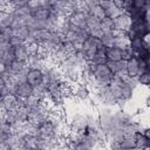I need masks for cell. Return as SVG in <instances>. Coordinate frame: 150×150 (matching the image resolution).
<instances>
[{
    "instance_id": "6da1fadb",
    "label": "cell",
    "mask_w": 150,
    "mask_h": 150,
    "mask_svg": "<svg viewBox=\"0 0 150 150\" xmlns=\"http://www.w3.org/2000/svg\"><path fill=\"white\" fill-rule=\"evenodd\" d=\"M91 76L95 82L93 89L98 86H108L109 82L111 81V79L114 77V75L107 63L91 64Z\"/></svg>"
},
{
    "instance_id": "7a4b0ae2",
    "label": "cell",
    "mask_w": 150,
    "mask_h": 150,
    "mask_svg": "<svg viewBox=\"0 0 150 150\" xmlns=\"http://www.w3.org/2000/svg\"><path fill=\"white\" fill-rule=\"evenodd\" d=\"M125 32L129 39L132 36L148 38L149 36V18H142L137 21L130 22Z\"/></svg>"
},
{
    "instance_id": "3957f363",
    "label": "cell",
    "mask_w": 150,
    "mask_h": 150,
    "mask_svg": "<svg viewBox=\"0 0 150 150\" xmlns=\"http://www.w3.org/2000/svg\"><path fill=\"white\" fill-rule=\"evenodd\" d=\"M33 94V87H30L26 81L23 82H18L13 86L12 89V95H14L18 100H26Z\"/></svg>"
},
{
    "instance_id": "277c9868",
    "label": "cell",
    "mask_w": 150,
    "mask_h": 150,
    "mask_svg": "<svg viewBox=\"0 0 150 150\" xmlns=\"http://www.w3.org/2000/svg\"><path fill=\"white\" fill-rule=\"evenodd\" d=\"M26 82L35 88L43 83V71L39 68H28L26 73Z\"/></svg>"
},
{
    "instance_id": "5b68a950",
    "label": "cell",
    "mask_w": 150,
    "mask_h": 150,
    "mask_svg": "<svg viewBox=\"0 0 150 150\" xmlns=\"http://www.w3.org/2000/svg\"><path fill=\"white\" fill-rule=\"evenodd\" d=\"M139 74V64H138V59L136 55L131 56L130 59H128L125 61V75L131 79L135 80L137 77V75Z\"/></svg>"
},
{
    "instance_id": "8992f818",
    "label": "cell",
    "mask_w": 150,
    "mask_h": 150,
    "mask_svg": "<svg viewBox=\"0 0 150 150\" xmlns=\"http://www.w3.org/2000/svg\"><path fill=\"white\" fill-rule=\"evenodd\" d=\"M128 47L131 49V52L136 55L141 49L144 47H149L148 38H141V36H132L128 41Z\"/></svg>"
},
{
    "instance_id": "52a82bcc",
    "label": "cell",
    "mask_w": 150,
    "mask_h": 150,
    "mask_svg": "<svg viewBox=\"0 0 150 150\" xmlns=\"http://www.w3.org/2000/svg\"><path fill=\"white\" fill-rule=\"evenodd\" d=\"M105 57L107 62H120L123 60V49L117 46L105 47Z\"/></svg>"
},
{
    "instance_id": "ba28073f",
    "label": "cell",
    "mask_w": 150,
    "mask_h": 150,
    "mask_svg": "<svg viewBox=\"0 0 150 150\" xmlns=\"http://www.w3.org/2000/svg\"><path fill=\"white\" fill-rule=\"evenodd\" d=\"M98 2H100V6H101L102 9H103L104 18L115 19L116 16H118L120 14L123 13L122 11H120V9L112 4V0H111V1H98Z\"/></svg>"
},
{
    "instance_id": "9c48e42d",
    "label": "cell",
    "mask_w": 150,
    "mask_h": 150,
    "mask_svg": "<svg viewBox=\"0 0 150 150\" xmlns=\"http://www.w3.org/2000/svg\"><path fill=\"white\" fill-rule=\"evenodd\" d=\"M12 53H13V56H14L15 60L25 62V63L27 62V60L29 57V50H28V47L25 43L12 48Z\"/></svg>"
},
{
    "instance_id": "30bf717a",
    "label": "cell",
    "mask_w": 150,
    "mask_h": 150,
    "mask_svg": "<svg viewBox=\"0 0 150 150\" xmlns=\"http://www.w3.org/2000/svg\"><path fill=\"white\" fill-rule=\"evenodd\" d=\"M114 21V27H115V32H125L130 25V20L128 19V16L122 13L118 16H116L115 19H112Z\"/></svg>"
},
{
    "instance_id": "8fae6325",
    "label": "cell",
    "mask_w": 150,
    "mask_h": 150,
    "mask_svg": "<svg viewBox=\"0 0 150 150\" xmlns=\"http://www.w3.org/2000/svg\"><path fill=\"white\" fill-rule=\"evenodd\" d=\"M150 145V138L144 136L139 130L134 134V146L137 149H146Z\"/></svg>"
},
{
    "instance_id": "7c38bea8",
    "label": "cell",
    "mask_w": 150,
    "mask_h": 150,
    "mask_svg": "<svg viewBox=\"0 0 150 150\" xmlns=\"http://www.w3.org/2000/svg\"><path fill=\"white\" fill-rule=\"evenodd\" d=\"M27 69V64L25 62L18 61V60H13L9 64H8V71L12 75H18L22 71H25Z\"/></svg>"
},
{
    "instance_id": "4fadbf2b",
    "label": "cell",
    "mask_w": 150,
    "mask_h": 150,
    "mask_svg": "<svg viewBox=\"0 0 150 150\" xmlns=\"http://www.w3.org/2000/svg\"><path fill=\"white\" fill-rule=\"evenodd\" d=\"M109 69L111 70L112 75H123L125 74V61L120 62H107Z\"/></svg>"
},
{
    "instance_id": "5bb4252c",
    "label": "cell",
    "mask_w": 150,
    "mask_h": 150,
    "mask_svg": "<svg viewBox=\"0 0 150 150\" xmlns=\"http://www.w3.org/2000/svg\"><path fill=\"white\" fill-rule=\"evenodd\" d=\"M100 28L103 32V34H111L115 32V27H114V21L112 19L109 18H103L100 21Z\"/></svg>"
},
{
    "instance_id": "9a60e30c",
    "label": "cell",
    "mask_w": 150,
    "mask_h": 150,
    "mask_svg": "<svg viewBox=\"0 0 150 150\" xmlns=\"http://www.w3.org/2000/svg\"><path fill=\"white\" fill-rule=\"evenodd\" d=\"M135 81H136V84H138L141 87H149V84H150V70L139 73L137 75V77L135 79Z\"/></svg>"
},
{
    "instance_id": "2e32d148",
    "label": "cell",
    "mask_w": 150,
    "mask_h": 150,
    "mask_svg": "<svg viewBox=\"0 0 150 150\" xmlns=\"http://www.w3.org/2000/svg\"><path fill=\"white\" fill-rule=\"evenodd\" d=\"M7 71H8V64L4 60H0V76Z\"/></svg>"
},
{
    "instance_id": "e0dca14e",
    "label": "cell",
    "mask_w": 150,
    "mask_h": 150,
    "mask_svg": "<svg viewBox=\"0 0 150 150\" xmlns=\"http://www.w3.org/2000/svg\"><path fill=\"white\" fill-rule=\"evenodd\" d=\"M7 49H8V48H7ZM5 53H6V48L0 47V60H4V57H5Z\"/></svg>"
}]
</instances>
